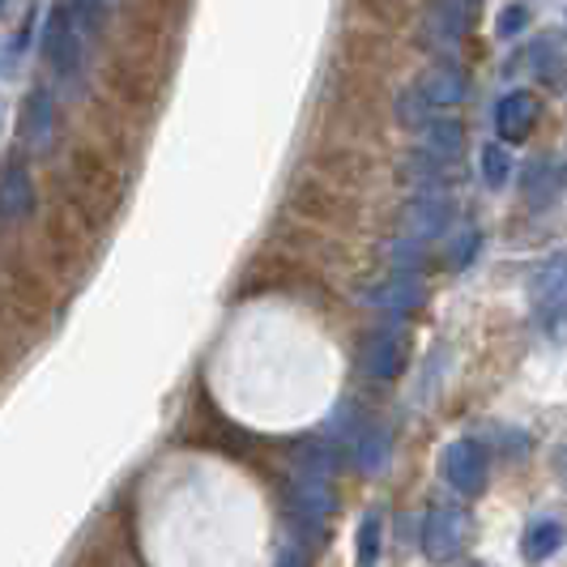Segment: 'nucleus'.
Returning a JSON list of instances; mask_svg holds the SVG:
<instances>
[{
    "label": "nucleus",
    "mask_w": 567,
    "mask_h": 567,
    "mask_svg": "<svg viewBox=\"0 0 567 567\" xmlns=\"http://www.w3.org/2000/svg\"><path fill=\"white\" fill-rule=\"evenodd\" d=\"M43 56L52 64L60 82H78L82 78V64H85V39L82 27H78V13L73 4L56 0L52 13H48V27H43Z\"/></svg>",
    "instance_id": "f257e3e1"
},
{
    "label": "nucleus",
    "mask_w": 567,
    "mask_h": 567,
    "mask_svg": "<svg viewBox=\"0 0 567 567\" xmlns=\"http://www.w3.org/2000/svg\"><path fill=\"white\" fill-rule=\"evenodd\" d=\"M529 299H534V320L538 329L555 333L567 324V252H555L529 286Z\"/></svg>",
    "instance_id": "f03ea898"
},
{
    "label": "nucleus",
    "mask_w": 567,
    "mask_h": 567,
    "mask_svg": "<svg viewBox=\"0 0 567 567\" xmlns=\"http://www.w3.org/2000/svg\"><path fill=\"white\" fill-rule=\"evenodd\" d=\"M465 94H470V85H465V78H461L456 69H431V73H423L419 85L398 103V115L410 124V120H414V107H423V112H453V107L465 103Z\"/></svg>",
    "instance_id": "7ed1b4c3"
},
{
    "label": "nucleus",
    "mask_w": 567,
    "mask_h": 567,
    "mask_svg": "<svg viewBox=\"0 0 567 567\" xmlns=\"http://www.w3.org/2000/svg\"><path fill=\"white\" fill-rule=\"evenodd\" d=\"M470 538V516L461 508H431L423 516V555L431 564H453Z\"/></svg>",
    "instance_id": "20e7f679"
},
{
    "label": "nucleus",
    "mask_w": 567,
    "mask_h": 567,
    "mask_svg": "<svg viewBox=\"0 0 567 567\" xmlns=\"http://www.w3.org/2000/svg\"><path fill=\"white\" fill-rule=\"evenodd\" d=\"M444 478L453 491L461 495H483L486 491V478H491V456L478 440H453L449 449H444Z\"/></svg>",
    "instance_id": "39448f33"
},
{
    "label": "nucleus",
    "mask_w": 567,
    "mask_h": 567,
    "mask_svg": "<svg viewBox=\"0 0 567 567\" xmlns=\"http://www.w3.org/2000/svg\"><path fill=\"white\" fill-rule=\"evenodd\" d=\"M405 354H410V338H405V329L398 324H389V329H375L368 333L363 341V371H368L371 380H398L401 371H405Z\"/></svg>",
    "instance_id": "423d86ee"
},
{
    "label": "nucleus",
    "mask_w": 567,
    "mask_h": 567,
    "mask_svg": "<svg viewBox=\"0 0 567 567\" xmlns=\"http://www.w3.org/2000/svg\"><path fill=\"white\" fill-rule=\"evenodd\" d=\"M478 4H483V0H431V13H426V34H431V39H435L444 52H453L456 43H461V34L474 27Z\"/></svg>",
    "instance_id": "0eeeda50"
},
{
    "label": "nucleus",
    "mask_w": 567,
    "mask_h": 567,
    "mask_svg": "<svg viewBox=\"0 0 567 567\" xmlns=\"http://www.w3.org/2000/svg\"><path fill=\"white\" fill-rule=\"evenodd\" d=\"M538 124V99L529 90H512L495 107V133L504 145H520Z\"/></svg>",
    "instance_id": "6e6552de"
},
{
    "label": "nucleus",
    "mask_w": 567,
    "mask_h": 567,
    "mask_svg": "<svg viewBox=\"0 0 567 567\" xmlns=\"http://www.w3.org/2000/svg\"><path fill=\"white\" fill-rule=\"evenodd\" d=\"M34 214V184L22 163L0 167V223H27Z\"/></svg>",
    "instance_id": "1a4fd4ad"
},
{
    "label": "nucleus",
    "mask_w": 567,
    "mask_h": 567,
    "mask_svg": "<svg viewBox=\"0 0 567 567\" xmlns=\"http://www.w3.org/2000/svg\"><path fill=\"white\" fill-rule=\"evenodd\" d=\"M18 133L30 150H48L56 137V112H52V94L48 90H30L27 103H22V120H18Z\"/></svg>",
    "instance_id": "9d476101"
},
{
    "label": "nucleus",
    "mask_w": 567,
    "mask_h": 567,
    "mask_svg": "<svg viewBox=\"0 0 567 567\" xmlns=\"http://www.w3.org/2000/svg\"><path fill=\"white\" fill-rule=\"evenodd\" d=\"M368 299L380 308V312L405 316V312H414V308L423 303V286H419V278H410V274H401V269H398L393 278H384L375 290H368Z\"/></svg>",
    "instance_id": "9b49d317"
},
{
    "label": "nucleus",
    "mask_w": 567,
    "mask_h": 567,
    "mask_svg": "<svg viewBox=\"0 0 567 567\" xmlns=\"http://www.w3.org/2000/svg\"><path fill=\"white\" fill-rule=\"evenodd\" d=\"M449 218H453V200L440 197V193H435V197H431V193L419 197L410 205V214H405V223H410V230H414L419 239H435L440 230L449 227Z\"/></svg>",
    "instance_id": "f8f14e48"
},
{
    "label": "nucleus",
    "mask_w": 567,
    "mask_h": 567,
    "mask_svg": "<svg viewBox=\"0 0 567 567\" xmlns=\"http://www.w3.org/2000/svg\"><path fill=\"white\" fill-rule=\"evenodd\" d=\"M461 145H465V128L456 120H426L423 128H419V150H423L426 158H435V163L453 158Z\"/></svg>",
    "instance_id": "ddd939ff"
},
{
    "label": "nucleus",
    "mask_w": 567,
    "mask_h": 567,
    "mask_svg": "<svg viewBox=\"0 0 567 567\" xmlns=\"http://www.w3.org/2000/svg\"><path fill=\"white\" fill-rule=\"evenodd\" d=\"M559 546H564V525H559V520L542 516V520H529V525H525V538H520V555H525L529 564H542V559H550V555H555Z\"/></svg>",
    "instance_id": "4468645a"
},
{
    "label": "nucleus",
    "mask_w": 567,
    "mask_h": 567,
    "mask_svg": "<svg viewBox=\"0 0 567 567\" xmlns=\"http://www.w3.org/2000/svg\"><path fill=\"white\" fill-rule=\"evenodd\" d=\"M354 461H359V470H368V474H380L384 465H389V431L384 426L368 423L359 431V440H354Z\"/></svg>",
    "instance_id": "2eb2a0df"
},
{
    "label": "nucleus",
    "mask_w": 567,
    "mask_h": 567,
    "mask_svg": "<svg viewBox=\"0 0 567 567\" xmlns=\"http://www.w3.org/2000/svg\"><path fill=\"white\" fill-rule=\"evenodd\" d=\"M529 60H534V69L550 85H567V48L559 39H538V48L529 52Z\"/></svg>",
    "instance_id": "dca6fc26"
},
{
    "label": "nucleus",
    "mask_w": 567,
    "mask_h": 567,
    "mask_svg": "<svg viewBox=\"0 0 567 567\" xmlns=\"http://www.w3.org/2000/svg\"><path fill=\"white\" fill-rule=\"evenodd\" d=\"M359 567H375L380 564V512H368L363 525H359Z\"/></svg>",
    "instance_id": "f3484780"
},
{
    "label": "nucleus",
    "mask_w": 567,
    "mask_h": 567,
    "mask_svg": "<svg viewBox=\"0 0 567 567\" xmlns=\"http://www.w3.org/2000/svg\"><path fill=\"white\" fill-rule=\"evenodd\" d=\"M483 175H486V184H491V188H504V184H508L512 158H508V150H504L499 142L483 145Z\"/></svg>",
    "instance_id": "a211bd4d"
},
{
    "label": "nucleus",
    "mask_w": 567,
    "mask_h": 567,
    "mask_svg": "<svg viewBox=\"0 0 567 567\" xmlns=\"http://www.w3.org/2000/svg\"><path fill=\"white\" fill-rule=\"evenodd\" d=\"M478 244H483V235H478L474 227L465 230V235H456L453 252H449V265H453V269H465V265L478 256Z\"/></svg>",
    "instance_id": "6ab92c4d"
},
{
    "label": "nucleus",
    "mask_w": 567,
    "mask_h": 567,
    "mask_svg": "<svg viewBox=\"0 0 567 567\" xmlns=\"http://www.w3.org/2000/svg\"><path fill=\"white\" fill-rule=\"evenodd\" d=\"M120 0H78V9H82V18H90L94 27L99 22H107V13H112Z\"/></svg>",
    "instance_id": "aec40b11"
},
{
    "label": "nucleus",
    "mask_w": 567,
    "mask_h": 567,
    "mask_svg": "<svg viewBox=\"0 0 567 567\" xmlns=\"http://www.w3.org/2000/svg\"><path fill=\"white\" fill-rule=\"evenodd\" d=\"M520 27H525V9H520V4H512L508 13L499 18V34H516Z\"/></svg>",
    "instance_id": "412c9836"
},
{
    "label": "nucleus",
    "mask_w": 567,
    "mask_h": 567,
    "mask_svg": "<svg viewBox=\"0 0 567 567\" xmlns=\"http://www.w3.org/2000/svg\"><path fill=\"white\" fill-rule=\"evenodd\" d=\"M282 567H308V555L303 550H295V555H286Z\"/></svg>",
    "instance_id": "4be33fe9"
},
{
    "label": "nucleus",
    "mask_w": 567,
    "mask_h": 567,
    "mask_svg": "<svg viewBox=\"0 0 567 567\" xmlns=\"http://www.w3.org/2000/svg\"><path fill=\"white\" fill-rule=\"evenodd\" d=\"M559 470H564V478H567V453H559Z\"/></svg>",
    "instance_id": "5701e85b"
},
{
    "label": "nucleus",
    "mask_w": 567,
    "mask_h": 567,
    "mask_svg": "<svg viewBox=\"0 0 567 567\" xmlns=\"http://www.w3.org/2000/svg\"><path fill=\"white\" fill-rule=\"evenodd\" d=\"M0 13H4V0H0Z\"/></svg>",
    "instance_id": "b1692460"
}]
</instances>
